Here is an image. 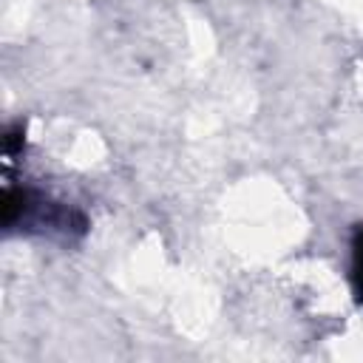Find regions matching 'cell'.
<instances>
[{"label": "cell", "instance_id": "cell-1", "mask_svg": "<svg viewBox=\"0 0 363 363\" xmlns=\"http://www.w3.org/2000/svg\"><path fill=\"white\" fill-rule=\"evenodd\" d=\"M352 278H354V289H357V298L363 301V224L354 230L352 235Z\"/></svg>", "mask_w": 363, "mask_h": 363}, {"label": "cell", "instance_id": "cell-2", "mask_svg": "<svg viewBox=\"0 0 363 363\" xmlns=\"http://www.w3.org/2000/svg\"><path fill=\"white\" fill-rule=\"evenodd\" d=\"M20 142H23V122H17V125H11V128L6 130V139H3L6 153H9V156H11V153H17Z\"/></svg>", "mask_w": 363, "mask_h": 363}]
</instances>
